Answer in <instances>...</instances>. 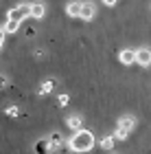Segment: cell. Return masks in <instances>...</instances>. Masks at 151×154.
<instances>
[{
    "label": "cell",
    "mask_w": 151,
    "mask_h": 154,
    "mask_svg": "<svg viewBox=\"0 0 151 154\" xmlns=\"http://www.w3.org/2000/svg\"><path fill=\"white\" fill-rule=\"evenodd\" d=\"M7 86H9V79H7V77H0V90H4Z\"/></svg>",
    "instance_id": "19"
},
{
    "label": "cell",
    "mask_w": 151,
    "mask_h": 154,
    "mask_svg": "<svg viewBox=\"0 0 151 154\" xmlns=\"http://www.w3.org/2000/svg\"><path fill=\"white\" fill-rule=\"evenodd\" d=\"M79 18H81V20H92V18H94V5H92V2H83Z\"/></svg>",
    "instance_id": "11"
},
{
    "label": "cell",
    "mask_w": 151,
    "mask_h": 154,
    "mask_svg": "<svg viewBox=\"0 0 151 154\" xmlns=\"http://www.w3.org/2000/svg\"><path fill=\"white\" fill-rule=\"evenodd\" d=\"M116 2H118V0H103V5H105V7H114Z\"/></svg>",
    "instance_id": "20"
},
{
    "label": "cell",
    "mask_w": 151,
    "mask_h": 154,
    "mask_svg": "<svg viewBox=\"0 0 151 154\" xmlns=\"http://www.w3.org/2000/svg\"><path fill=\"white\" fill-rule=\"evenodd\" d=\"M57 103H59V108L68 106V103H70V95H59L57 97Z\"/></svg>",
    "instance_id": "17"
},
{
    "label": "cell",
    "mask_w": 151,
    "mask_h": 154,
    "mask_svg": "<svg viewBox=\"0 0 151 154\" xmlns=\"http://www.w3.org/2000/svg\"><path fill=\"white\" fill-rule=\"evenodd\" d=\"M26 18H31V5H18V7H13V9H9V13H7V20H13V22H20L22 24Z\"/></svg>",
    "instance_id": "2"
},
{
    "label": "cell",
    "mask_w": 151,
    "mask_h": 154,
    "mask_svg": "<svg viewBox=\"0 0 151 154\" xmlns=\"http://www.w3.org/2000/svg\"><path fill=\"white\" fill-rule=\"evenodd\" d=\"M118 60H121L125 66H129V64H136V51H132V48H125V51H121Z\"/></svg>",
    "instance_id": "8"
},
{
    "label": "cell",
    "mask_w": 151,
    "mask_h": 154,
    "mask_svg": "<svg viewBox=\"0 0 151 154\" xmlns=\"http://www.w3.org/2000/svg\"><path fill=\"white\" fill-rule=\"evenodd\" d=\"M55 86H57V82H55V79H46V82H42V86L37 88V95H39V97L51 95L53 90H55Z\"/></svg>",
    "instance_id": "6"
},
{
    "label": "cell",
    "mask_w": 151,
    "mask_h": 154,
    "mask_svg": "<svg viewBox=\"0 0 151 154\" xmlns=\"http://www.w3.org/2000/svg\"><path fill=\"white\" fill-rule=\"evenodd\" d=\"M48 141H51V148H53V150H59L61 143H64V139H61L59 132H53V134L48 137Z\"/></svg>",
    "instance_id": "12"
},
{
    "label": "cell",
    "mask_w": 151,
    "mask_h": 154,
    "mask_svg": "<svg viewBox=\"0 0 151 154\" xmlns=\"http://www.w3.org/2000/svg\"><path fill=\"white\" fill-rule=\"evenodd\" d=\"M20 29V22H13V20H7V24H4V31L7 33H16Z\"/></svg>",
    "instance_id": "15"
},
{
    "label": "cell",
    "mask_w": 151,
    "mask_h": 154,
    "mask_svg": "<svg viewBox=\"0 0 151 154\" xmlns=\"http://www.w3.org/2000/svg\"><path fill=\"white\" fill-rule=\"evenodd\" d=\"M127 137H129L127 130H123V128H116V130H114V139H118V141H125Z\"/></svg>",
    "instance_id": "16"
},
{
    "label": "cell",
    "mask_w": 151,
    "mask_h": 154,
    "mask_svg": "<svg viewBox=\"0 0 151 154\" xmlns=\"http://www.w3.org/2000/svg\"><path fill=\"white\" fill-rule=\"evenodd\" d=\"M81 7H83V2H79V0H72V2L66 5V13L72 18H79L81 16Z\"/></svg>",
    "instance_id": "7"
},
{
    "label": "cell",
    "mask_w": 151,
    "mask_h": 154,
    "mask_svg": "<svg viewBox=\"0 0 151 154\" xmlns=\"http://www.w3.org/2000/svg\"><path fill=\"white\" fill-rule=\"evenodd\" d=\"M48 152H53L51 141L48 139H39V141L35 143V154H48Z\"/></svg>",
    "instance_id": "10"
},
{
    "label": "cell",
    "mask_w": 151,
    "mask_h": 154,
    "mask_svg": "<svg viewBox=\"0 0 151 154\" xmlns=\"http://www.w3.org/2000/svg\"><path fill=\"white\" fill-rule=\"evenodd\" d=\"M136 117L134 115H123L121 119H118V123H116V128H123V130H127V132H132L134 128H136Z\"/></svg>",
    "instance_id": "4"
},
{
    "label": "cell",
    "mask_w": 151,
    "mask_h": 154,
    "mask_svg": "<svg viewBox=\"0 0 151 154\" xmlns=\"http://www.w3.org/2000/svg\"><path fill=\"white\" fill-rule=\"evenodd\" d=\"M136 64H140V66H151V48H147V46H142V48H138L136 51Z\"/></svg>",
    "instance_id": "3"
},
{
    "label": "cell",
    "mask_w": 151,
    "mask_h": 154,
    "mask_svg": "<svg viewBox=\"0 0 151 154\" xmlns=\"http://www.w3.org/2000/svg\"><path fill=\"white\" fill-rule=\"evenodd\" d=\"M44 13H46V7L44 2H31V18H44Z\"/></svg>",
    "instance_id": "9"
},
{
    "label": "cell",
    "mask_w": 151,
    "mask_h": 154,
    "mask_svg": "<svg viewBox=\"0 0 151 154\" xmlns=\"http://www.w3.org/2000/svg\"><path fill=\"white\" fill-rule=\"evenodd\" d=\"M114 141H116V139H114V134L103 137V139H101V148H103V150H112V148H114Z\"/></svg>",
    "instance_id": "14"
},
{
    "label": "cell",
    "mask_w": 151,
    "mask_h": 154,
    "mask_svg": "<svg viewBox=\"0 0 151 154\" xmlns=\"http://www.w3.org/2000/svg\"><path fill=\"white\" fill-rule=\"evenodd\" d=\"M33 55H35V57H44V55H46V53L42 51V48H37V51H35V53H33Z\"/></svg>",
    "instance_id": "21"
},
{
    "label": "cell",
    "mask_w": 151,
    "mask_h": 154,
    "mask_svg": "<svg viewBox=\"0 0 151 154\" xmlns=\"http://www.w3.org/2000/svg\"><path fill=\"white\" fill-rule=\"evenodd\" d=\"M4 35H7L4 26H0V48H2V44H4Z\"/></svg>",
    "instance_id": "18"
},
{
    "label": "cell",
    "mask_w": 151,
    "mask_h": 154,
    "mask_svg": "<svg viewBox=\"0 0 151 154\" xmlns=\"http://www.w3.org/2000/svg\"><path fill=\"white\" fill-rule=\"evenodd\" d=\"M68 148L72 152H90L94 148V134L90 130H77L74 134L70 137V141H68Z\"/></svg>",
    "instance_id": "1"
},
{
    "label": "cell",
    "mask_w": 151,
    "mask_h": 154,
    "mask_svg": "<svg viewBox=\"0 0 151 154\" xmlns=\"http://www.w3.org/2000/svg\"><path fill=\"white\" fill-rule=\"evenodd\" d=\"M66 125H68L70 130L77 132V130L83 128V117H79V115H70V117H66Z\"/></svg>",
    "instance_id": "5"
},
{
    "label": "cell",
    "mask_w": 151,
    "mask_h": 154,
    "mask_svg": "<svg viewBox=\"0 0 151 154\" xmlns=\"http://www.w3.org/2000/svg\"><path fill=\"white\" fill-rule=\"evenodd\" d=\"M4 115L9 117V119H16V117L22 115V110H20L18 106H7V108H4Z\"/></svg>",
    "instance_id": "13"
}]
</instances>
